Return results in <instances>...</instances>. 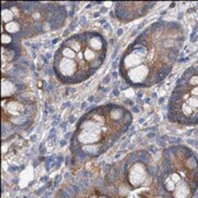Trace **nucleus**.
Returning a JSON list of instances; mask_svg holds the SVG:
<instances>
[{"mask_svg":"<svg viewBox=\"0 0 198 198\" xmlns=\"http://www.w3.org/2000/svg\"><path fill=\"white\" fill-rule=\"evenodd\" d=\"M58 40H60V39H54V41H53V43H56V42H57Z\"/></svg>","mask_w":198,"mask_h":198,"instance_id":"aec40b11","label":"nucleus"},{"mask_svg":"<svg viewBox=\"0 0 198 198\" xmlns=\"http://www.w3.org/2000/svg\"><path fill=\"white\" fill-rule=\"evenodd\" d=\"M21 28V23L18 21H11L7 24H4V29H6L7 33H10V34H18Z\"/></svg>","mask_w":198,"mask_h":198,"instance_id":"20e7f679","label":"nucleus"},{"mask_svg":"<svg viewBox=\"0 0 198 198\" xmlns=\"http://www.w3.org/2000/svg\"><path fill=\"white\" fill-rule=\"evenodd\" d=\"M133 111L134 112H139V107H135V106H133Z\"/></svg>","mask_w":198,"mask_h":198,"instance_id":"6e6552de","label":"nucleus"},{"mask_svg":"<svg viewBox=\"0 0 198 198\" xmlns=\"http://www.w3.org/2000/svg\"><path fill=\"white\" fill-rule=\"evenodd\" d=\"M113 95H115V96H118V95H119L118 89H115V90H113Z\"/></svg>","mask_w":198,"mask_h":198,"instance_id":"9d476101","label":"nucleus"},{"mask_svg":"<svg viewBox=\"0 0 198 198\" xmlns=\"http://www.w3.org/2000/svg\"><path fill=\"white\" fill-rule=\"evenodd\" d=\"M122 33H123L122 29H119V30H118V32H117V34H118V35H121Z\"/></svg>","mask_w":198,"mask_h":198,"instance_id":"1a4fd4ad","label":"nucleus"},{"mask_svg":"<svg viewBox=\"0 0 198 198\" xmlns=\"http://www.w3.org/2000/svg\"><path fill=\"white\" fill-rule=\"evenodd\" d=\"M89 198H97L96 196H91V197H89Z\"/></svg>","mask_w":198,"mask_h":198,"instance_id":"4be33fe9","label":"nucleus"},{"mask_svg":"<svg viewBox=\"0 0 198 198\" xmlns=\"http://www.w3.org/2000/svg\"><path fill=\"white\" fill-rule=\"evenodd\" d=\"M86 107H87V104L86 102H83V104H82V109L86 108Z\"/></svg>","mask_w":198,"mask_h":198,"instance_id":"9b49d317","label":"nucleus"},{"mask_svg":"<svg viewBox=\"0 0 198 198\" xmlns=\"http://www.w3.org/2000/svg\"><path fill=\"white\" fill-rule=\"evenodd\" d=\"M94 17L95 18H98V17H99V12H96V13L94 15Z\"/></svg>","mask_w":198,"mask_h":198,"instance_id":"dca6fc26","label":"nucleus"},{"mask_svg":"<svg viewBox=\"0 0 198 198\" xmlns=\"http://www.w3.org/2000/svg\"><path fill=\"white\" fill-rule=\"evenodd\" d=\"M12 40H13V38H11L8 33L2 34V45H8V44H11L12 43Z\"/></svg>","mask_w":198,"mask_h":198,"instance_id":"423d86ee","label":"nucleus"},{"mask_svg":"<svg viewBox=\"0 0 198 198\" xmlns=\"http://www.w3.org/2000/svg\"><path fill=\"white\" fill-rule=\"evenodd\" d=\"M148 137H149V138L155 137V134H154V133H149V134H148Z\"/></svg>","mask_w":198,"mask_h":198,"instance_id":"4468645a","label":"nucleus"},{"mask_svg":"<svg viewBox=\"0 0 198 198\" xmlns=\"http://www.w3.org/2000/svg\"><path fill=\"white\" fill-rule=\"evenodd\" d=\"M175 4H176L175 2H172V4H169V8H174V7H175Z\"/></svg>","mask_w":198,"mask_h":198,"instance_id":"ddd939ff","label":"nucleus"},{"mask_svg":"<svg viewBox=\"0 0 198 198\" xmlns=\"http://www.w3.org/2000/svg\"><path fill=\"white\" fill-rule=\"evenodd\" d=\"M13 15H15V13H13V11L11 10L10 8L8 7H4L2 8V22L4 23H9V22L13 21L12 19H13Z\"/></svg>","mask_w":198,"mask_h":198,"instance_id":"39448f33","label":"nucleus"},{"mask_svg":"<svg viewBox=\"0 0 198 198\" xmlns=\"http://www.w3.org/2000/svg\"><path fill=\"white\" fill-rule=\"evenodd\" d=\"M142 96H143V94H142V91H139V93H138V97L141 98V97H142Z\"/></svg>","mask_w":198,"mask_h":198,"instance_id":"f8f14e48","label":"nucleus"},{"mask_svg":"<svg viewBox=\"0 0 198 198\" xmlns=\"http://www.w3.org/2000/svg\"><path fill=\"white\" fill-rule=\"evenodd\" d=\"M109 79H110V75H108V76H107V77H105V79H104V84H105V83H107V82H108Z\"/></svg>","mask_w":198,"mask_h":198,"instance_id":"0eeeda50","label":"nucleus"},{"mask_svg":"<svg viewBox=\"0 0 198 198\" xmlns=\"http://www.w3.org/2000/svg\"><path fill=\"white\" fill-rule=\"evenodd\" d=\"M112 75H113V77H115V78H117V77H118V74H117V73H113Z\"/></svg>","mask_w":198,"mask_h":198,"instance_id":"a211bd4d","label":"nucleus"},{"mask_svg":"<svg viewBox=\"0 0 198 198\" xmlns=\"http://www.w3.org/2000/svg\"><path fill=\"white\" fill-rule=\"evenodd\" d=\"M148 176V171L143 163L135 162L129 169L128 172V180L133 187H140L143 185Z\"/></svg>","mask_w":198,"mask_h":198,"instance_id":"f257e3e1","label":"nucleus"},{"mask_svg":"<svg viewBox=\"0 0 198 198\" xmlns=\"http://www.w3.org/2000/svg\"><path fill=\"white\" fill-rule=\"evenodd\" d=\"M88 100L89 101H91V100H94V97H93V96H90L89 98H88Z\"/></svg>","mask_w":198,"mask_h":198,"instance_id":"6ab92c4d","label":"nucleus"},{"mask_svg":"<svg viewBox=\"0 0 198 198\" xmlns=\"http://www.w3.org/2000/svg\"><path fill=\"white\" fill-rule=\"evenodd\" d=\"M49 111H50L51 113H52V112H54V109H53V107H50V110H49Z\"/></svg>","mask_w":198,"mask_h":198,"instance_id":"f3484780","label":"nucleus"},{"mask_svg":"<svg viewBox=\"0 0 198 198\" xmlns=\"http://www.w3.org/2000/svg\"><path fill=\"white\" fill-rule=\"evenodd\" d=\"M98 198H108V197H106V196H100V197H98Z\"/></svg>","mask_w":198,"mask_h":198,"instance_id":"412c9836","label":"nucleus"},{"mask_svg":"<svg viewBox=\"0 0 198 198\" xmlns=\"http://www.w3.org/2000/svg\"><path fill=\"white\" fill-rule=\"evenodd\" d=\"M25 110H26V107L23 106L21 101H10L7 106V111L11 116H15V117L23 115Z\"/></svg>","mask_w":198,"mask_h":198,"instance_id":"f03ea898","label":"nucleus"},{"mask_svg":"<svg viewBox=\"0 0 198 198\" xmlns=\"http://www.w3.org/2000/svg\"><path fill=\"white\" fill-rule=\"evenodd\" d=\"M17 91V84H13L9 80H2V98L10 97Z\"/></svg>","mask_w":198,"mask_h":198,"instance_id":"7ed1b4c3","label":"nucleus"},{"mask_svg":"<svg viewBox=\"0 0 198 198\" xmlns=\"http://www.w3.org/2000/svg\"><path fill=\"white\" fill-rule=\"evenodd\" d=\"M163 101H164V98H160L158 102H160V104H163Z\"/></svg>","mask_w":198,"mask_h":198,"instance_id":"2eb2a0df","label":"nucleus"}]
</instances>
